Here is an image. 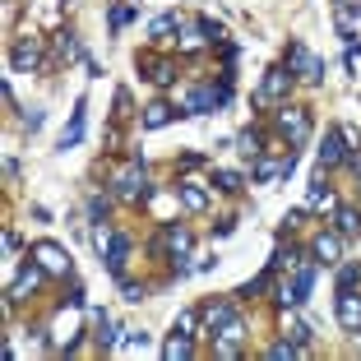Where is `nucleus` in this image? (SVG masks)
Returning <instances> with one entry per match:
<instances>
[{"instance_id":"obj_33","label":"nucleus","mask_w":361,"mask_h":361,"mask_svg":"<svg viewBox=\"0 0 361 361\" xmlns=\"http://www.w3.org/2000/svg\"><path fill=\"white\" fill-rule=\"evenodd\" d=\"M357 283H361V264H352V259L338 264V287H357Z\"/></svg>"},{"instance_id":"obj_4","label":"nucleus","mask_w":361,"mask_h":361,"mask_svg":"<svg viewBox=\"0 0 361 361\" xmlns=\"http://www.w3.org/2000/svg\"><path fill=\"white\" fill-rule=\"evenodd\" d=\"M292 84H297V75H292L287 65H274V70H264V84H259L255 102H259V106H269V102H287Z\"/></svg>"},{"instance_id":"obj_32","label":"nucleus","mask_w":361,"mask_h":361,"mask_svg":"<svg viewBox=\"0 0 361 361\" xmlns=\"http://www.w3.org/2000/svg\"><path fill=\"white\" fill-rule=\"evenodd\" d=\"M287 338H292V343H297L301 352H306V348H310V324H301V319H292V324H287Z\"/></svg>"},{"instance_id":"obj_29","label":"nucleus","mask_w":361,"mask_h":361,"mask_svg":"<svg viewBox=\"0 0 361 361\" xmlns=\"http://www.w3.org/2000/svg\"><path fill=\"white\" fill-rule=\"evenodd\" d=\"M292 357H301V348L292 338H278V343H269V361H292Z\"/></svg>"},{"instance_id":"obj_2","label":"nucleus","mask_w":361,"mask_h":361,"mask_svg":"<svg viewBox=\"0 0 361 361\" xmlns=\"http://www.w3.org/2000/svg\"><path fill=\"white\" fill-rule=\"evenodd\" d=\"M278 135H283L287 144H292V149H301V144L310 139V111L278 102Z\"/></svg>"},{"instance_id":"obj_9","label":"nucleus","mask_w":361,"mask_h":361,"mask_svg":"<svg viewBox=\"0 0 361 361\" xmlns=\"http://www.w3.org/2000/svg\"><path fill=\"white\" fill-rule=\"evenodd\" d=\"M37 65H42V37H19L10 51V70L23 75V70H37Z\"/></svg>"},{"instance_id":"obj_27","label":"nucleus","mask_w":361,"mask_h":361,"mask_svg":"<svg viewBox=\"0 0 361 361\" xmlns=\"http://www.w3.org/2000/svg\"><path fill=\"white\" fill-rule=\"evenodd\" d=\"M200 324H204V315H200V310H180V315H176V324H171V329H176V334H190V338H200Z\"/></svg>"},{"instance_id":"obj_35","label":"nucleus","mask_w":361,"mask_h":361,"mask_svg":"<svg viewBox=\"0 0 361 361\" xmlns=\"http://www.w3.org/2000/svg\"><path fill=\"white\" fill-rule=\"evenodd\" d=\"M121 297H126V301H135V306H139V301L149 297V287H144V283H126V278H121Z\"/></svg>"},{"instance_id":"obj_26","label":"nucleus","mask_w":361,"mask_h":361,"mask_svg":"<svg viewBox=\"0 0 361 361\" xmlns=\"http://www.w3.org/2000/svg\"><path fill=\"white\" fill-rule=\"evenodd\" d=\"M274 274H278V264H274V259H269V269H264V274H259V278H250V283H245V287H236V297H241V301L259 297V292H264V287L274 283Z\"/></svg>"},{"instance_id":"obj_24","label":"nucleus","mask_w":361,"mask_h":361,"mask_svg":"<svg viewBox=\"0 0 361 361\" xmlns=\"http://www.w3.org/2000/svg\"><path fill=\"white\" fill-rule=\"evenodd\" d=\"M139 65L149 70V79H153V84H158V88L176 84V65H171V61H149V56H144V61H139Z\"/></svg>"},{"instance_id":"obj_10","label":"nucleus","mask_w":361,"mask_h":361,"mask_svg":"<svg viewBox=\"0 0 361 361\" xmlns=\"http://www.w3.org/2000/svg\"><path fill=\"white\" fill-rule=\"evenodd\" d=\"M334 310H338V324L348 334L361 329V297H357V287H338V301H334Z\"/></svg>"},{"instance_id":"obj_8","label":"nucleus","mask_w":361,"mask_h":361,"mask_svg":"<svg viewBox=\"0 0 361 361\" xmlns=\"http://www.w3.org/2000/svg\"><path fill=\"white\" fill-rule=\"evenodd\" d=\"M241 343H245V324L227 319L223 329L213 334V357H241Z\"/></svg>"},{"instance_id":"obj_6","label":"nucleus","mask_w":361,"mask_h":361,"mask_svg":"<svg viewBox=\"0 0 361 361\" xmlns=\"http://www.w3.org/2000/svg\"><path fill=\"white\" fill-rule=\"evenodd\" d=\"M42 278H47V269L37 264V259H28V264L19 269V278L10 283V292H5V301H10V306H19V301H28V292H37V287H42Z\"/></svg>"},{"instance_id":"obj_11","label":"nucleus","mask_w":361,"mask_h":361,"mask_svg":"<svg viewBox=\"0 0 361 361\" xmlns=\"http://www.w3.org/2000/svg\"><path fill=\"white\" fill-rule=\"evenodd\" d=\"M343 158H348V144H343L338 126H334V130H324V144L315 149V162H319V171H329V167H343Z\"/></svg>"},{"instance_id":"obj_37","label":"nucleus","mask_w":361,"mask_h":361,"mask_svg":"<svg viewBox=\"0 0 361 361\" xmlns=\"http://www.w3.org/2000/svg\"><path fill=\"white\" fill-rule=\"evenodd\" d=\"M88 223H106V200H102V195L88 200Z\"/></svg>"},{"instance_id":"obj_15","label":"nucleus","mask_w":361,"mask_h":361,"mask_svg":"<svg viewBox=\"0 0 361 361\" xmlns=\"http://www.w3.org/2000/svg\"><path fill=\"white\" fill-rule=\"evenodd\" d=\"M306 209H324V213H334V209H338V195H334V185H329V180H324V171H319V176L310 180Z\"/></svg>"},{"instance_id":"obj_25","label":"nucleus","mask_w":361,"mask_h":361,"mask_svg":"<svg viewBox=\"0 0 361 361\" xmlns=\"http://www.w3.org/2000/svg\"><path fill=\"white\" fill-rule=\"evenodd\" d=\"M149 37H153V42H171V37H180V19H176V14H162V19H153Z\"/></svg>"},{"instance_id":"obj_16","label":"nucleus","mask_w":361,"mask_h":361,"mask_svg":"<svg viewBox=\"0 0 361 361\" xmlns=\"http://www.w3.org/2000/svg\"><path fill=\"white\" fill-rule=\"evenodd\" d=\"M310 255H315L319 264H338L343 259V236L338 232H319L315 245H310Z\"/></svg>"},{"instance_id":"obj_5","label":"nucleus","mask_w":361,"mask_h":361,"mask_svg":"<svg viewBox=\"0 0 361 361\" xmlns=\"http://www.w3.org/2000/svg\"><path fill=\"white\" fill-rule=\"evenodd\" d=\"M297 171V149H287L283 158H255L250 162V176L259 180V185H269V180H287Z\"/></svg>"},{"instance_id":"obj_12","label":"nucleus","mask_w":361,"mask_h":361,"mask_svg":"<svg viewBox=\"0 0 361 361\" xmlns=\"http://www.w3.org/2000/svg\"><path fill=\"white\" fill-rule=\"evenodd\" d=\"M200 315H204V334L213 338L227 319H236V306H232V297H218V301H209V306H200Z\"/></svg>"},{"instance_id":"obj_18","label":"nucleus","mask_w":361,"mask_h":361,"mask_svg":"<svg viewBox=\"0 0 361 361\" xmlns=\"http://www.w3.org/2000/svg\"><path fill=\"white\" fill-rule=\"evenodd\" d=\"M176 195H180V204H185L190 213H204V209H209V190H204L200 180H180Z\"/></svg>"},{"instance_id":"obj_38","label":"nucleus","mask_w":361,"mask_h":361,"mask_svg":"<svg viewBox=\"0 0 361 361\" xmlns=\"http://www.w3.org/2000/svg\"><path fill=\"white\" fill-rule=\"evenodd\" d=\"M23 126H28V135H37L42 130V111H23Z\"/></svg>"},{"instance_id":"obj_19","label":"nucleus","mask_w":361,"mask_h":361,"mask_svg":"<svg viewBox=\"0 0 361 361\" xmlns=\"http://www.w3.org/2000/svg\"><path fill=\"white\" fill-rule=\"evenodd\" d=\"M162 357H167V361H185V357H195V338H190V334H176V329H171V338L162 343Z\"/></svg>"},{"instance_id":"obj_39","label":"nucleus","mask_w":361,"mask_h":361,"mask_svg":"<svg viewBox=\"0 0 361 361\" xmlns=\"http://www.w3.org/2000/svg\"><path fill=\"white\" fill-rule=\"evenodd\" d=\"M301 218H306V209H292V213H287V218H283V227H287V232H292V227H297Z\"/></svg>"},{"instance_id":"obj_21","label":"nucleus","mask_w":361,"mask_h":361,"mask_svg":"<svg viewBox=\"0 0 361 361\" xmlns=\"http://www.w3.org/2000/svg\"><path fill=\"white\" fill-rule=\"evenodd\" d=\"M334 232L343 236V241H348V236H361V213L357 209H334Z\"/></svg>"},{"instance_id":"obj_23","label":"nucleus","mask_w":361,"mask_h":361,"mask_svg":"<svg viewBox=\"0 0 361 361\" xmlns=\"http://www.w3.org/2000/svg\"><path fill=\"white\" fill-rule=\"evenodd\" d=\"M126 264H130V236H116L111 255H106V274H111V278H126Z\"/></svg>"},{"instance_id":"obj_36","label":"nucleus","mask_w":361,"mask_h":361,"mask_svg":"<svg viewBox=\"0 0 361 361\" xmlns=\"http://www.w3.org/2000/svg\"><path fill=\"white\" fill-rule=\"evenodd\" d=\"M135 19V5H111V28H126Z\"/></svg>"},{"instance_id":"obj_1","label":"nucleus","mask_w":361,"mask_h":361,"mask_svg":"<svg viewBox=\"0 0 361 361\" xmlns=\"http://www.w3.org/2000/svg\"><path fill=\"white\" fill-rule=\"evenodd\" d=\"M111 195H116V200H126V204H149L153 200V185L144 180V158H139V153L130 158V167L111 180Z\"/></svg>"},{"instance_id":"obj_22","label":"nucleus","mask_w":361,"mask_h":361,"mask_svg":"<svg viewBox=\"0 0 361 361\" xmlns=\"http://www.w3.org/2000/svg\"><path fill=\"white\" fill-rule=\"evenodd\" d=\"M121 334H126V329H121ZM121 334H116V319L106 315V310H93V338L102 343V348H111V343H116Z\"/></svg>"},{"instance_id":"obj_17","label":"nucleus","mask_w":361,"mask_h":361,"mask_svg":"<svg viewBox=\"0 0 361 361\" xmlns=\"http://www.w3.org/2000/svg\"><path fill=\"white\" fill-rule=\"evenodd\" d=\"M176 116H180L176 106H167V102H149V106H144V116H139V126H144V130H162V126H171Z\"/></svg>"},{"instance_id":"obj_7","label":"nucleus","mask_w":361,"mask_h":361,"mask_svg":"<svg viewBox=\"0 0 361 361\" xmlns=\"http://www.w3.org/2000/svg\"><path fill=\"white\" fill-rule=\"evenodd\" d=\"M84 130H88V97H79L75 111H70V126L61 130V144H56V149H61V153L79 149V144H84Z\"/></svg>"},{"instance_id":"obj_14","label":"nucleus","mask_w":361,"mask_h":361,"mask_svg":"<svg viewBox=\"0 0 361 361\" xmlns=\"http://www.w3.org/2000/svg\"><path fill=\"white\" fill-rule=\"evenodd\" d=\"M213 106H218V93H213V84H200L185 93V102H180V116H209Z\"/></svg>"},{"instance_id":"obj_13","label":"nucleus","mask_w":361,"mask_h":361,"mask_svg":"<svg viewBox=\"0 0 361 361\" xmlns=\"http://www.w3.org/2000/svg\"><path fill=\"white\" fill-rule=\"evenodd\" d=\"M32 259H37L47 274H70V255H65L56 241H37L32 245Z\"/></svg>"},{"instance_id":"obj_28","label":"nucleus","mask_w":361,"mask_h":361,"mask_svg":"<svg viewBox=\"0 0 361 361\" xmlns=\"http://www.w3.org/2000/svg\"><path fill=\"white\" fill-rule=\"evenodd\" d=\"M241 171H213V190H223V195H241Z\"/></svg>"},{"instance_id":"obj_30","label":"nucleus","mask_w":361,"mask_h":361,"mask_svg":"<svg viewBox=\"0 0 361 361\" xmlns=\"http://www.w3.org/2000/svg\"><path fill=\"white\" fill-rule=\"evenodd\" d=\"M195 28H200V37H204V42H223V23H218V19H209V14H200V19H195Z\"/></svg>"},{"instance_id":"obj_20","label":"nucleus","mask_w":361,"mask_h":361,"mask_svg":"<svg viewBox=\"0 0 361 361\" xmlns=\"http://www.w3.org/2000/svg\"><path fill=\"white\" fill-rule=\"evenodd\" d=\"M236 153H241L245 162L264 158V135H259V130H241V135H236Z\"/></svg>"},{"instance_id":"obj_3","label":"nucleus","mask_w":361,"mask_h":361,"mask_svg":"<svg viewBox=\"0 0 361 361\" xmlns=\"http://www.w3.org/2000/svg\"><path fill=\"white\" fill-rule=\"evenodd\" d=\"M283 65H287L297 79H306V84H319V79H324V61H319V56L310 51L306 42H292V47H287V61H283Z\"/></svg>"},{"instance_id":"obj_34","label":"nucleus","mask_w":361,"mask_h":361,"mask_svg":"<svg viewBox=\"0 0 361 361\" xmlns=\"http://www.w3.org/2000/svg\"><path fill=\"white\" fill-rule=\"evenodd\" d=\"M121 348H126V352H144V348H149V334H139V329H126V338H121Z\"/></svg>"},{"instance_id":"obj_31","label":"nucleus","mask_w":361,"mask_h":361,"mask_svg":"<svg viewBox=\"0 0 361 361\" xmlns=\"http://www.w3.org/2000/svg\"><path fill=\"white\" fill-rule=\"evenodd\" d=\"M111 245H116V232H106V227L97 223V227H93V250L106 259V255H111Z\"/></svg>"}]
</instances>
